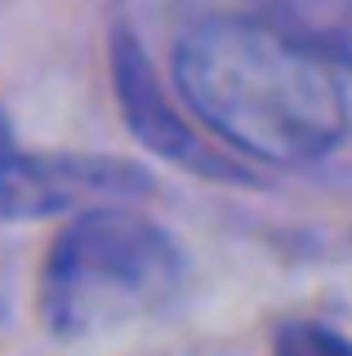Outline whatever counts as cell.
<instances>
[{
    "instance_id": "cell-2",
    "label": "cell",
    "mask_w": 352,
    "mask_h": 356,
    "mask_svg": "<svg viewBox=\"0 0 352 356\" xmlns=\"http://www.w3.org/2000/svg\"><path fill=\"white\" fill-rule=\"evenodd\" d=\"M179 245L138 209H81L45 254L40 316L67 339L103 334L165 307L179 289Z\"/></svg>"
},
{
    "instance_id": "cell-5",
    "label": "cell",
    "mask_w": 352,
    "mask_h": 356,
    "mask_svg": "<svg viewBox=\"0 0 352 356\" xmlns=\"http://www.w3.org/2000/svg\"><path fill=\"white\" fill-rule=\"evenodd\" d=\"M263 27L303 44L335 72L352 67V0H250Z\"/></svg>"
},
{
    "instance_id": "cell-3",
    "label": "cell",
    "mask_w": 352,
    "mask_h": 356,
    "mask_svg": "<svg viewBox=\"0 0 352 356\" xmlns=\"http://www.w3.org/2000/svg\"><path fill=\"white\" fill-rule=\"evenodd\" d=\"M143 187H147V174H138L125 161L23 152L5 111H0V214H81V209L98 205H125Z\"/></svg>"
},
{
    "instance_id": "cell-6",
    "label": "cell",
    "mask_w": 352,
    "mask_h": 356,
    "mask_svg": "<svg viewBox=\"0 0 352 356\" xmlns=\"http://www.w3.org/2000/svg\"><path fill=\"white\" fill-rule=\"evenodd\" d=\"M277 356H352V339L321 321H290L277 334Z\"/></svg>"
},
{
    "instance_id": "cell-4",
    "label": "cell",
    "mask_w": 352,
    "mask_h": 356,
    "mask_svg": "<svg viewBox=\"0 0 352 356\" xmlns=\"http://www.w3.org/2000/svg\"><path fill=\"white\" fill-rule=\"evenodd\" d=\"M116 94H120V107H125V120L134 125V134L152 152L170 156L174 165H188L196 174H210V178H241L237 165L227 161L223 152H214L210 143L174 111V103L165 98L161 81L152 76L147 58H143V49L125 36L116 40Z\"/></svg>"
},
{
    "instance_id": "cell-1",
    "label": "cell",
    "mask_w": 352,
    "mask_h": 356,
    "mask_svg": "<svg viewBox=\"0 0 352 356\" xmlns=\"http://www.w3.org/2000/svg\"><path fill=\"white\" fill-rule=\"evenodd\" d=\"M183 107L241 156L321 161L352 125L344 76L259 18H205L174 49Z\"/></svg>"
}]
</instances>
